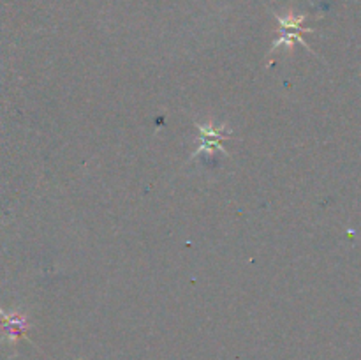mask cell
<instances>
[{"mask_svg":"<svg viewBox=\"0 0 361 360\" xmlns=\"http://www.w3.org/2000/svg\"><path fill=\"white\" fill-rule=\"evenodd\" d=\"M194 126H196V129L201 133V145L197 147V150L190 155V161L200 157L201 154H212L214 148H217V150L222 152V154H228V150L222 147V141L231 140V133H229L224 126H222L221 129H215L212 122L210 126H201V124L197 122L194 124Z\"/></svg>","mask_w":361,"mask_h":360,"instance_id":"7a4b0ae2","label":"cell"},{"mask_svg":"<svg viewBox=\"0 0 361 360\" xmlns=\"http://www.w3.org/2000/svg\"><path fill=\"white\" fill-rule=\"evenodd\" d=\"M275 18H277L279 25H281L282 34L279 35V39L274 42V46H271V53H274L275 49L281 48V46H293L295 44V41L302 42V44L305 46L310 53H314V49L310 48L309 42H307L305 39H302V35L298 34V32H314L312 28L302 27L303 21L307 20V16H303V14L302 16H295V14H291V16H288V18H282V16H279V14H275ZM314 55H316V53H314Z\"/></svg>","mask_w":361,"mask_h":360,"instance_id":"6da1fadb","label":"cell"}]
</instances>
